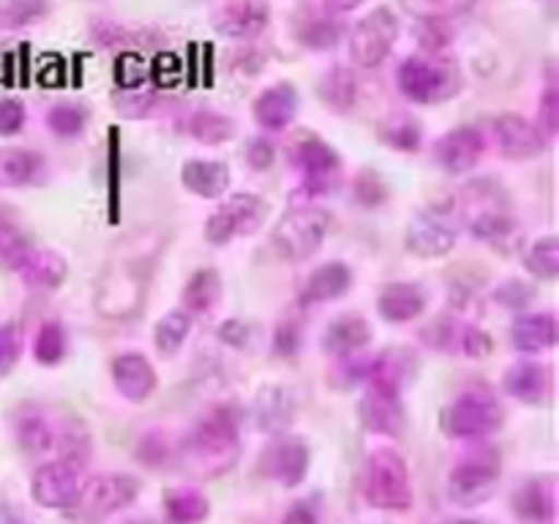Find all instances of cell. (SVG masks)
I'll list each match as a JSON object with an SVG mask.
<instances>
[{"label": "cell", "mask_w": 559, "mask_h": 524, "mask_svg": "<svg viewBox=\"0 0 559 524\" xmlns=\"http://www.w3.org/2000/svg\"><path fill=\"white\" fill-rule=\"evenodd\" d=\"M353 196L364 207H382L388 202V186L374 169H360L353 180Z\"/></svg>", "instance_id": "cell-51"}, {"label": "cell", "mask_w": 559, "mask_h": 524, "mask_svg": "<svg viewBox=\"0 0 559 524\" xmlns=\"http://www.w3.org/2000/svg\"><path fill=\"white\" fill-rule=\"evenodd\" d=\"M491 136H495V145L500 151V156L511 158V162H530V158L544 156L546 145H549V140L538 129V123L516 112H506L500 118H495Z\"/></svg>", "instance_id": "cell-14"}, {"label": "cell", "mask_w": 559, "mask_h": 524, "mask_svg": "<svg viewBox=\"0 0 559 524\" xmlns=\"http://www.w3.org/2000/svg\"><path fill=\"white\" fill-rule=\"evenodd\" d=\"M126 524H153V522H145V519H131V522H126Z\"/></svg>", "instance_id": "cell-63"}, {"label": "cell", "mask_w": 559, "mask_h": 524, "mask_svg": "<svg viewBox=\"0 0 559 524\" xmlns=\"http://www.w3.org/2000/svg\"><path fill=\"white\" fill-rule=\"evenodd\" d=\"M267 218V202L251 191H238L227 196L211 216L205 218L202 235L211 246H227L233 240L257 233Z\"/></svg>", "instance_id": "cell-8"}, {"label": "cell", "mask_w": 559, "mask_h": 524, "mask_svg": "<svg viewBox=\"0 0 559 524\" xmlns=\"http://www.w3.org/2000/svg\"><path fill=\"white\" fill-rule=\"evenodd\" d=\"M559 322L551 311H533L522 314L511 327V342L519 353L540 355L557 347Z\"/></svg>", "instance_id": "cell-29"}, {"label": "cell", "mask_w": 559, "mask_h": 524, "mask_svg": "<svg viewBox=\"0 0 559 524\" xmlns=\"http://www.w3.org/2000/svg\"><path fill=\"white\" fill-rule=\"evenodd\" d=\"M502 424H506V407L495 388L486 382H473L459 391L456 398L448 402L440 413V429L451 440L480 442L497 434Z\"/></svg>", "instance_id": "cell-2"}, {"label": "cell", "mask_w": 559, "mask_h": 524, "mask_svg": "<svg viewBox=\"0 0 559 524\" xmlns=\"http://www.w3.org/2000/svg\"><path fill=\"white\" fill-rule=\"evenodd\" d=\"M317 96L333 109V112H349L358 102V80H355L353 69L344 66H333L322 74L320 85H317Z\"/></svg>", "instance_id": "cell-37"}, {"label": "cell", "mask_w": 559, "mask_h": 524, "mask_svg": "<svg viewBox=\"0 0 559 524\" xmlns=\"http://www.w3.org/2000/svg\"><path fill=\"white\" fill-rule=\"evenodd\" d=\"M49 11V0H0V27L16 31V27L33 25L44 20Z\"/></svg>", "instance_id": "cell-45"}, {"label": "cell", "mask_w": 559, "mask_h": 524, "mask_svg": "<svg viewBox=\"0 0 559 524\" xmlns=\"http://www.w3.org/2000/svg\"><path fill=\"white\" fill-rule=\"evenodd\" d=\"M353 267L347 262H325V265L314 267L306 278L304 289H300V306H320V303H331V300L344 298V295L353 289Z\"/></svg>", "instance_id": "cell-25"}, {"label": "cell", "mask_w": 559, "mask_h": 524, "mask_svg": "<svg viewBox=\"0 0 559 524\" xmlns=\"http://www.w3.org/2000/svg\"><path fill=\"white\" fill-rule=\"evenodd\" d=\"M538 129L544 131L546 140L557 134V129H559V93H557V85L546 87L544 98H540Z\"/></svg>", "instance_id": "cell-58"}, {"label": "cell", "mask_w": 559, "mask_h": 524, "mask_svg": "<svg viewBox=\"0 0 559 524\" xmlns=\"http://www.w3.org/2000/svg\"><path fill=\"white\" fill-rule=\"evenodd\" d=\"M69 355V333H66L63 322L47 320L36 331L33 338V360L41 366H58Z\"/></svg>", "instance_id": "cell-41"}, {"label": "cell", "mask_w": 559, "mask_h": 524, "mask_svg": "<svg viewBox=\"0 0 559 524\" xmlns=\"http://www.w3.org/2000/svg\"><path fill=\"white\" fill-rule=\"evenodd\" d=\"M191 322L194 320L180 309L167 311V314L156 322V327H153V347H156V353L162 355V358H175V355L183 349L186 338H189L191 333Z\"/></svg>", "instance_id": "cell-39"}, {"label": "cell", "mask_w": 559, "mask_h": 524, "mask_svg": "<svg viewBox=\"0 0 559 524\" xmlns=\"http://www.w3.org/2000/svg\"><path fill=\"white\" fill-rule=\"evenodd\" d=\"M271 347L276 358L282 360L295 358V355L300 353V347H304V325H300V320H295V317H284V320L273 327Z\"/></svg>", "instance_id": "cell-50"}, {"label": "cell", "mask_w": 559, "mask_h": 524, "mask_svg": "<svg viewBox=\"0 0 559 524\" xmlns=\"http://www.w3.org/2000/svg\"><path fill=\"white\" fill-rule=\"evenodd\" d=\"M16 273L33 289H58L69 276V262L52 249H31V254Z\"/></svg>", "instance_id": "cell-34"}, {"label": "cell", "mask_w": 559, "mask_h": 524, "mask_svg": "<svg viewBox=\"0 0 559 524\" xmlns=\"http://www.w3.org/2000/svg\"><path fill=\"white\" fill-rule=\"evenodd\" d=\"M380 140L399 153H415L424 142V131L413 118L399 115V118H391L380 126Z\"/></svg>", "instance_id": "cell-44"}, {"label": "cell", "mask_w": 559, "mask_h": 524, "mask_svg": "<svg viewBox=\"0 0 559 524\" xmlns=\"http://www.w3.org/2000/svg\"><path fill=\"white\" fill-rule=\"evenodd\" d=\"M109 377H112L115 391L131 404H145L158 388V374L153 364L134 349L115 355L109 364Z\"/></svg>", "instance_id": "cell-18"}, {"label": "cell", "mask_w": 559, "mask_h": 524, "mask_svg": "<svg viewBox=\"0 0 559 524\" xmlns=\"http://www.w3.org/2000/svg\"><path fill=\"white\" fill-rule=\"evenodd\" d=\"M442 524H480L475 519H453V522H442Z\"/></svg>", "instance_id": "cell-62"}, {"label": "cell", "mask_w": 559, "mask_h": 524, "mask_svg": "<svg viewBox=\"0 0 559 524\" xmlns=\"http://www.w3.org/2000/svg\"><path fill=\"white\" fill-rule=\"evenodd\" d=\"M325 3V9L331 11V14H349V11L358 9L364 0H322Z\"/></svg>", "instance_id": "cell-61"}, {"label": "cell", "mask_w": 559, "mask_h": 524, "mask_svg": "<svg viewBox=\"0 0 559 524\" xmlns=\"http://www.w3.org/2000/svg\"><path fill=\"white\" fill-rule=\"evenodd\" d=\"M211 516V500L200 489L180 486L164 495V519L167 524H202Z\"/></svg>", "instance_id": "cell-36"}, {"label": "cell", "mask_w": 559, "mask_h": 524, "mask_svg": "<svg viewBox=\"0 0 559 524\" xmlns=\"http://www.w3.org/2000/svg\"><path fill=\"white\" fill-rule=\"evenodd\" d=\"M502 391L527 407H540L555 393V371L540 360H519L502 374Z\"/></svg>", "instance_id": "cell-17"}, {"label": "cell", "mask_w": 559, "mask_h": 524, "mask_svg": "<svg viewBox=\"0 0 559 524\" xmlns=\"http://www.w3.org/2000/svg\"><path fill=\"white\" fill-rule=\"evenodd\" d=\"M33 246L14 227H0V273H16L27 260Z\"/></svg>", "instance_id": "cell-48"}, {"label": "cell", "mask_w": 559, "mask_h": 524, "mask_svg": "<svg viewBox=\"0 0 559 524\" xmlns=\"http://www.w3.org/2000/svg\"><path fill=\"white\" fill-rule=\"evenodd\" d=\"M142 484L129 473H107L96 475L87 484H82L80 502L76 505L91 519H107L112 513L123 511L140 497Z\"/></svg>", "instance_id": "cell-13"}, {"label": "cell", "mask_w": 559, "mask_h": 524, "mask_svg": "<svg viewBox=\"0 0 559 524\" xmlns=\"http://www.w3.org/2000/svg\"><path fill=\"white\" fill-rule=\"evenodd\" d=\"M22 358V331L14 322H0V380L14 371Z\"/></svg>", "instance_id": "cell-53"}, {"label": "cell", "mask_w": 559, "mask_h": 524, "mask_svg": "<svg viewBox=\"0 0 559 524\" xmlns=\"http://www.w3.org/2000/svg\"><path fill=\"white\" fill-rule=\"evenodd\" d=\"M358 415L360 424L371 431V434L380 437H399L404 434L407 429V413H404V402L402 396H393V393H382V391H371L366 388L364 398L358 404Z\"/></svg>", "instance_id": "cell-20"}, {"label": "cell", "mask_w": 559, "mask_h": 524, "mask_svg": "<svg viewBox=\"0 0 559 524\" xmlns=\"http://www.w3.org/2000/svg\"><path fill=\"white\" fill-rule=\"evenodd\" d=\"M522 265L530 276L540 282H555L559 276V238L557 235H540L527 246L522 254Z\"/></svg>", "instance_id": "cell-40"}, {"label": "cell", "mask_w": 559, "mask_h": 524, "mask_svg": "<svg viewBox=\"0 0 559 524\" xmlns=\"http://www.w3.org/2000/svg\"><path fill=\"white\" fill-rule=\"evenodd\" d=\"M311 467V451L306 440L295 434H278L271 437L260 453L257 462V473L271 484L284 486V489H298L306 480Z\"/></svg>", "instance_id": "cell-10"}, {"label": "cell", "mask_w": 559, "mask_h": 524, "mask_svg": "<svg viewBox=\"0 0 559 524\" xmlns=\"http://www.w3.org/2000/svg\"><path fill=\"white\" fill-rule=\"evenodd\" d=\"M415 36H418V44L426 52L437 55L453 41V25L451 20H418Z\"/></svg>", "instance_id": "cell-52"}, {"label": "cell", "mask_w": 559, "mask_h": 524, "mask_svg": "<svg viewBox=\"0 0 559 524\" xmlns=\"http://www.w3.org/2000/svg\"><path fill=\"white\" fill-rule=\"evenodd\" d=\"M486 153V140L475 126H456L445 131L440 140L431 145V156L445 169L448 175H467L480 164Z\"/></svg>", "instance_id": "cell-15"}, {"label": "cell", "mask_w": 559, "mask_h": 524, "mask_svg": "<svg viewBox=\"0 0 559 524\" xmlns=\"http://www.w3.org/2000/svg\"><path fill=\"white\" fill-rule=\"evenodd\" d=\"M513 511L527 524H551L557 513V491L551 478H530L513 495Z\"/></svg>", "instance_id": "cell-31"}, {"label": "cell", "mask_w": 559, "mask_h": 524, "mask_svg": "<svg viewBox=\"0 0 559 524\" xmlns=\"http://www.w3.org/2000/svg\"><path fill=\"white\" fill-rule=\"evenodd\" d=\"M218 338H222L224 344H229V347L243 349L251 338V327L240 320H227L218 327Z\"/></svg>", "instance_id": "cell-60"}, {"label": "cell", "mask_w": 559, "mask_h": 524, "mask_svg": "<svg viewBox=\"0 0 559 524\" xmlns=\"http://www.w3.org/2000/svg\"><path fill=\"white\" fill-rule=\"evenodd\" d=\"M267 16L271 9L265 0H224L213 11V25L227 38H254L265 31Z\"/></svg>", "instance_id": "cell-21"}, {"label": "cell", "mask_w": 559, "mask_h": 524, "mask_svg": "<svg viewBox=\"0 0 559 524\" xmlns=\"http://www.w3.org/2000/svg\"><path fill=\"white\" fill-rule=\"evenodd\" d=\"M415 20H451L453 14L473 9L475 0H402Z\"/></svg>", "instance_id": "cell-49"}, {"label": "cell", "mask_w": 559, "mask_h": 524, "mask_svg": "<svg viewBox=\"0 0 559 524\" xmlns=\"http://www.w3.org/2000/svg\"><path fill=\"white\" fill-rule=\"evenodd\" d=\"M14 434L22 451L31 453V456H44V453L55 451V434H58V426H55L41 409L33 407V404H25V407L16 409Z\"/></svg>", "instance_id": "cell-32"}, {"label": "cell", "mask_w": 559, "mask_h": 524, "mask_svg": "<svg viewBox=\"0 0 559 524\" xmlns=\"http://www.w3.org/2000/svg\"><path fill=\"white\" fill-rule=\"evenodd\" d=\"M47 162L31 147H0V189H25L41 180Z\"/></svg>", "instance_id": "cell-33"}, {"label": "cell", "mask_w": 559, "mask_h": 524, "mask_svg": "<svg viewBox=\"0 0 559 524\" xmlns=\"http://www.w3.org/2000/svg\"><path fill=\"white\" fill-rule=\"evenodd\" d=\"M246 164H249L254 172H265V169L273 167V162H276V145H273L267 136H251L249 142H246Z\"/></svg>", "instance_id": "cell-56"}, {"label": "cell", "mask_w": 559, "mask_h": 524, "mask_svg": "<svg viewBox=\"0 0 559 524\" xmlns=\"http://www.w3.org/2000/svg\"><path fill=\"white\" fill-rule=\"evenodd\" d=\"M469 233L497 251H516L522 246V227L506 205H489L467 216Z\"/></svg>", "instance_id": "cell-22"}, {"label": "cell", "mask_w": 559, "mask_h": 524, "mask_svg": "<svg viewBox=\"0 0 559 524\" xmlns=\"http://www.w3.org/2000/svg\"><path fill=\"white\" fill-rule=\"evenodd\" d=\"M147 284L131 267H112L98 284L96 309L104 317H129L140 306Z\"/></svg>", "instance_id": "cell-19"}, {"label": "cell", "mask_w": 559, "mask_h": 524, "mask_svg": "<svg viewBox=\"0 0 559 524\" xmlns=\"http://www.w3.org/2000/svg\"><path fill=\"white\" fill-rule=\"evenodd\" d=\"M224 295L222 273L216 267H200L186 278L183 289H180V311L194 320V317H205L218 309Z\"/></svg>", "instance_id": "cell-30"}, {"label": "cell", "mask_w": 559, "mask_h": 524, "mask_svg": "<svg viewBox=\"0 0 559 524\" xmlns=\"http://www.w3.org/2000/svg\"><path fill=\"white\" fill-rule=\"evenodd\" d=\"M429 306L424 287L415 282H391L377 295V314L393 325H407L415 322Z\"/></svg>", "instance_id": "cell-23"}, {"label": "cell", "mask_w": 559, "mask_h": 524, "mask_svg": "<svg viewBox=\"0 0 559 524\" xmlns=\"http://www.w3.org/2000/svg\"><path fill=\"white\" fill-rule=\"evenodd\" d=\"M298 38L304 41V47L314 49V52H325V49H333L338 44L342 27L331 16H311V20H306L300 25Z\"/></svg>", "instance_id": "cell-47"}, {"label": "cell", "mask_w": 559, "mask_h": 524, "mask_svg": "<svg viewBox=\"0 0 559 524\" xmlns=\"http://www.w3.org/2000/svg\"><path fill=\"white\" fill-rule=\"evenodd\" d=\"M371 338H374V331L364 314H342L325 327L322 347L333 358H353L355 353L369 347Z\"/></svg>", "instance_id": "cell-27"}, {"label": "cell", "mask_w": 559, "mask_h": 524, "mask_svg": "<svg viewBox=\"0 0 559 524\" xmlns=\"http://www.w3.org/2000/svg\"><path fill=\"white\" fill-rule=\"evenodd\" d=\"M396 82L402 96L415 104H440L462 91V71L453 60L435 55H413L396 69Z\"/></svg>", "instance_id": "cell-7"}, {"label": "cell", "mask_w": 559, "mask_h": 524, "mask_svg": "<svg viewBox=\"0 0 559 524\" xmlns=\"http://www.w3.org/2000/svg\"><path fill=\"white\" fill-rule=\"evenodd\" d=\"M456 240L459 227L453 222L451 207L445 205H431L426 211L415 213L407 233H404V246L415 257H424V260H437V257L451 254Z\"/></svg>", "instance_id": "cell-11"}, {"label": "cell", "mask_w": 559, "mask_h": 524, "mask_svg": "<svg viewBox=\"0 0 559 524\" xmlns=\"http://www.w3.org/2000/svg\"><path fill=\"white\" fill-rule=\"evenodd\" d=\"M180 183L200 200H218L227 194L233 175H229L227 164L218 158H189L180 167Z\"/></svg>", "instance_id": "cell-28"}, {"label": "cell", "mask_w": 559, "mask_h": 524, "mask_svg": "<svg viewBox=\"0 0 559 524\" xmlns=\"http://www.w3.org/2000/svg\"><path fill=\"white\" fill-rule=\"evenodd\" d=\"M502 475V456L497 448L478 445L456 458L448 473V497L459 508H478L495 497Z\"/></svg>", "instance_id": "cell-6"}, {"label": "cell", "mask_w": 559, "mask_h": 524, "mask_svg": "<svg viewBox=\"0 0 559 524\" xmlns=\"http://www.w3.org/2000/svg\"><path fill=\"white\" fill-rule=\"evenodd\" d=\"M298 404L289 388L284 385H262L254 396V420L260 431L278 437L287 434L289 426L295 424Z\"/></svg>", "instance_id": "cell-24"}, {"label": "cell", "mask_w": 559, "mask_h": 524, "mask_svg": "<svg viewBox=\"0 0 559 524\" xmlns=\"http://www.w3.org/2000/svg\"><path fill=\"white\" fill-rule=\"evenodd\" d=\"M240 426H243V413L238 404H213L180 442L178 458L186 473L202 480H216L227 475L243 451Z\"/></svg>", "instance_id": "cell-1"}, {"label": "cell", "mask_w": 559, "mask_h": 524, "mask_svg": "<svg viewBox=\"0 0 559 524\" xmlns=\"http://www.w3.org/2000/svg\"><path fill=\"white\" fill-rule=\"evenodd\" d=\"M80 467L63 462V458H49L33 473L31 497L36 505L47 508V511H71L80 502Z\"/></svg>", "instance_id": "cell-12"}, {"label": "cell", "mask_w": 559, "mask_h": 524, "mask_svg": "<svg viewBox=\"0 0 559 524\" xmlns=\"http://www.w3.org/2000/svg\"><path fill=\"white\" fill-rule=\"evenodd\" d=\"M27 112L25 104L14 96L0 98V136H14L20 134L22 126H25Z\"/></svg>", "instance_id": "cell-57"}, {"label": "cell", "mask_w": 559, "mask_h": 524, "mask_svg": "<svg viewBox=\"0 0 559 524\" xmlns=\"http://www.w3.org/2000/svg\"><path fill=\"white\" fill-rule=\"evenodd\" d=\"M495 353V338L478 325H464L462 338H459V355L473 360H484Z\"/></svg>", "instance_id": "cell-54"}, {"label": "cell", "mask_w": 559, "mask_h": 524, "mask_svg": "<svg viewBox=\"0 0 559 524\" xmlns=\"http://www.w3.org/2000/svg\"><path fill=\"white\" fill-rule=\"evenodd\" d=\"M399 38V20L388 5L369 11L349 33V58L360 69H377Z\"/></svg>", "instance_id": "cell-9"}, {"label": "cell", "mask_w": 559, "mask_h": 524, "mask_svg": "<svg viewBox=\"0 0 559 524\" xmlns=\"http://www.w3.org/2000/svg\"><path fill=\"white\" fill-rule=\"evenodd\" d=\"M87 120H91V112H87L82 104L71 102L55 104L47 112L49 131H52L55 136H60V140H74V136H80L82 131H85Z\"/></svg>", "instance_id": "cell-43"}, {"label": "cell", "mask_w": 559, "mask_h": 524, "mask_svg": "<svg viewBox=\"0 0 559 524\" xmlns=\"http://www.w3.org/2000/svg\"><path fill=\"white\" fill-rule=\"evenodd\" d=\"M331 224V211L317 205V202H304V205L289 207L278 218L276 229H273V249L287 262L311 260L322 249V243H325Z\"/></svg>", "instance_id": "cell-5"}, {"label": "cell", "mask_w": 559, "mask_h": 524, "mask_svg": "<svg viewBox=\"0 0 559 524\" xmlns=\"http://www.w3.org/2000/svg\"><path fill=\"white\" fill-rule=\"evenodd\" d=\"M282 524H320V505H317L314 497L289 505V511L282 516Z\"/></svg>", "instance_id": "cell-59"}, {"label": "cell", "mask_w": 559, "mask_h": 524, "mask_svg": "<svg viewBox=\"0 0 559 524\" xmlns=\"http://www.w3.org/2000/svg\"><path fill=\"white\" fill-rule=\"evenodd\" d=\"M535 298V289L530 284L519 282V278H511V282H502L500 287L495 289V300L502 306V309H527Z\"/></svg>", "instance_id": "cell-55"}, {"label": "cell", "mask_w": 559, "mask_h": 524, "mask_svg": "<svg viewBox=\"0 0 559 524\" xmlns=\"http://www.w3.org/2000/svg\"><path fill=\"white\" fill-rule=\"evenodd\" d=\"M366 500L377 511L404 513L413 508V478H409L407 458L396 448H374L366 462V480H364Z\"/></svg>", "instance_id": "cell-4"}, {"label": "cell", "mask_w": 559, "mask_h": 524, "mask_svg": "<svg viewBox=\"0 0 559 524\" xmlns=\"http://www.w3.org/2000/svg\"><path fill=\"white\" fill-rule=\"evenodd\" d=\"M298 91H295L289 82H278V85L265 87V91L254 98L251 112H254V120L260 123V129L284 131L293 126L295 115H298Z\"/></svg>", "instance_id": "cell-26"}, {"label": "cell", "mask_w": 559, "mask_h": 524, "mask_svg": "<svg viewBox=\"0 0 559 524\" xmlns=\"http://www.w3.org/2000/svg\"><path fill=\"white\" fill-rule=\"evenodd\" d=\"M418 371V355L407 347H388L385 353L374 355L371 360H366V374L364 382L371 391L393 393V396H402L404 385L415 377Z\"/></svg>", "instance_id": "cell-16"}, {"label": "cell", "mask_w": 559, "mask_h": 524, "mask_svg": "<svg viewBox=\"0 0 559 524\" xmlns=\"http://www.w3.org/2000/svg\"><path fill=\"white\" fill-rule=\"evenodd\" d=\"M134 456L136 462L145 464L151 469H162L167 467L169 458H173V445L167 440V431L164 429H147L142 431L140 440L134 445Z\"/></svg>", "instance_id": "cell-46"}, {"label": "cell", "mask_w": 559, "mask_h": 524, "mask_svg": "<svg viewBox=\"0 0 559 524\" xmlns=\"http://www.w3.org/2000/svg\"><path fill=\"white\" fill-rule=\"evenodd\" d=\"M287 162L300 175V191L309 196H325L342 186L344 162L331 142L311 129H298L287 140Z\"/></svg>", "instance_id": "cell-3"}, {"label": "cell", "mask_w": 559, "mask_h": 524, "mask_svg": "<svg viewBox=\"0 0 559 524\" xmlns=\"http://www.w3.org/2000/svg\"><path fill=\"white\" fill-rule=\"evenodd\" d=\"M91 431H87L82 420L69 418L58 426V434H55V453H58V458L82 469L91 462Z\"/></svg>", "instance_id": "cell-38"}, {"label": "cell", "mask_w": 559, "mask_h": 524, "mask_svg": "<svg viewBox=\"0 0 559 524\" xmlns=\"http://www.w3.org/2000/svg\"><path fill=\"white\" fill-rule=\"evenodd\" d=\"M180 129L191 140L200 142V145H224V142H229L235 136V120L216 112V109L197 107L186 115Z\"/></svg>", "instance_id": "cell-35"}, {"label": "cell", "mask_w": 559, "mask_h": 524, "mask_svg": "<svg viewBox=\"0 0 559 524\" xmlns=\"http://www.w3.org/2000/svg\"><path fill=\"white\" fill-rule=\"evenodd\" d=\"M462 327L464 325L456 320V317L442 314V317H435V320H431L429 325L418 333V336H420V342H424L429 349H435V353L451 355V353H459Z\"/></svg>", "instance_id": "cell-42"}]
</instances>
